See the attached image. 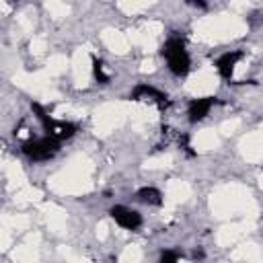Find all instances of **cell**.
Listing matches in <instances>:
<instances>
[{
    "label": "cell",
    "mask_w": 263,
    "mask_h": 263,
    "mask_svg": "<svg viewBox=\"0 0 263 263\" xmlns=\"http://www.w3.org/2000/svg\"><path fill=\"white\" fill-rule=\"evenodd\" d=\"M214 103H216L214 97H201V99H193V101H189V105H187L189 121L195 123V121H201L203 117H208L210 111H212V107H214Z\"/></svg>",
    "instance_id": "cell-4"
},
{
    "label": "cell",
    "mask_w": 263,
    "mask_h": 263,
    "mask_svg": "<svg viewBox=\"0 0 263 263\" xmlns=\"http://www.w3.org/2000/svg\"><path fill=\"white\" fill-rule=\"evenodd\" d=\"M60 152V142L49 138V136H41V138H33L29 142L23 144V154L29 160L41 162V160H49Z\"/></svg>",
    "instance_id": "cell-2"
},
{
    "label": "cell",
    "mask_w": 263,
    "mask_h": 263,
    "mask_svg": "<svg viewBox=\"0 0 263 263\" xmlns=\"http://www.w3.org/2000/svg\"><path fill=\"white\" fill-rule=\"evenodd\" d=\"M111 218H113V222L117 224V226H121L123 230H136V228H140L142 226V216H140V212L138 210H132V208H127V205H113L111 208Z\"/></svg>",
    "instance_id": "cell-3"
},
{
    "label": "cell",
    "mask_w": 263,
    "mask_h": 263,
    "mask_svg": "<svg viewBox=\"0 0 263 263\" xmlns=\"http://www.w3.org/2000/svg\"><path fill=\"white\" fill-rule=\"evenodd\" d=\"M136 197H138V201H142L146 205H160L162 203V193L156 187H142L136 193Z\"/></svg>",
    "instance_id": "cell-6"
},
{
    "label": "cell",
    "mask_w": 263,
    "mask_h": 263,
    "mask_svg": "<svg viewBox=\"0 0 263 263\" xmlns=\"http://www.w3.org/2000/svg\"><path fill=\"white\" fill-rule=\"evenodd\" d=\"M240 60H242V53H240V51H226L224 55L218 58L216 70L220 72L222 78H230V76L234 74V70H236V66H238Z\"/></svg>",
    "instance_id": "cell-5"
},
{
    "label": "cell",
    "mask_w": 263,
    "mask_h": 263,
    "mask_svg": "<svg viewBox=\"0 0 263 263\" xmlns=\"http://www.w3.org/2000/svg\"><path fill=\"white\" fill-rule=\"evenodd\" d=\"M160 263H179V253L173 249H164L160 255Z\"/></svg>",
    "instance_id": "cell-7"
},
{
    "label": "cell",
    "mask_w": 263,
    "mask_h": 263,
    "mask_svg": "<svg viewBox=\"0 0 263 263\" xmlns=\"http://www.w3.org/2000/svg\"><path fill=\"white\" fill-rule=\"evenodd\" d=\"M162 55L166 60V68L175 74V76H185L191 68V60L189 53L185 49V43L179 37H171L164 45H162Z\"/></svg>",
    "instance_id": "cell-1"
}]
</instances>
